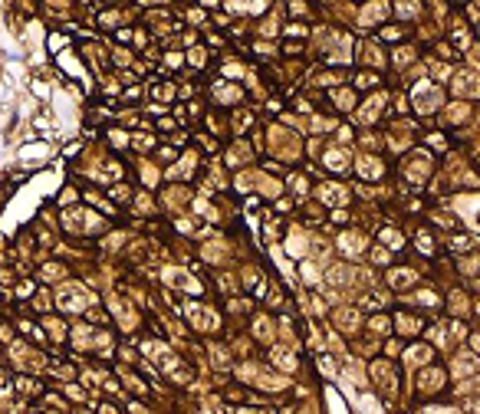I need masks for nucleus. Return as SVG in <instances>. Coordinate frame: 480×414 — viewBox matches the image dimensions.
Segmentation results:
<instances>
[{
    "label": "nucleus",
    "mask_w": 480,
    "mask_h": 414,
    "mask_svg": "<svg viewBox=\"0 0 480 414\" xmlns=\"http://www.w3.org/2000/svg\"><path fill=\"white\" fill-rule=\"evenodd\" d=\"M375 378H382V385H385V391H395V378H391V372H388V365H375Z\"/></svg>",
    "instance_id": "obj_1"
},
{
    "label": "nucleus",
    "mask_w": 480,
    "mask_h": 414,
    "mask_svg": "<svg viewBox=\"0 0 480 414\" xmlns=\"http://www.w3.org/2000/svg\"><path fill=\"white\" fill-rule=\"evenodd\" d=\"M273 359H277V362H280V368H286V372H293V368H296V365H293V359L283 352V349H277V352H273Z\"/></svg>",
    "instance_id": "obj_2"
},
{
    "label": "nucleus",
    "mask_w": 480,
    "mask_h": 414,
    "mask_svg": "<svg viewBox=\"0 0 480 414\" xmlns=\"http://www.w3.org/2000/svg\"><path fill=\"white\" fill-rule=\"evenodd\" d=\"M240 414H266V411H240Z\"/></svg>",
    "instance_id": "obj_3"
}]
</instances>
